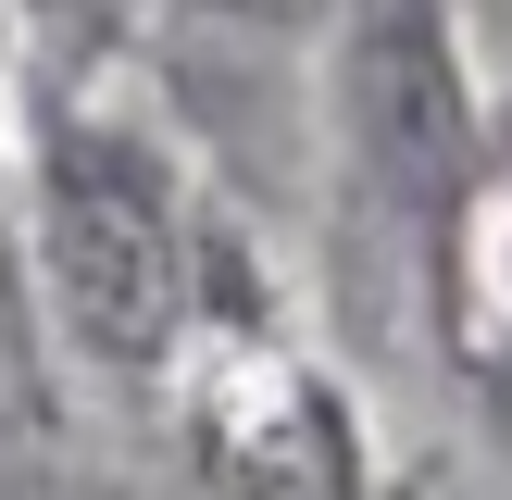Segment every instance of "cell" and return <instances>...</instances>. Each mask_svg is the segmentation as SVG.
<instances>
[{"instance_id": "obj_1", "label": "cell", "mask_w": 512, "mask_h": 500, "mask_svg": "<svg viewBox=\"0 0 512 500\" xmlns=\"http://www.w3.org/2000/svg\"><path fill=\"white\" fill-rule=\"evenodd\" d=\"M25 275L50 338L113 388H150L213 325V225L150 125L63 100L25 138Z\"/></svg>"}, {"instance_id": "obj_2", "label": "cell", "mask_w": 512, "mask_h": 500, "mask_svg": "<svg viewBox=\"0 0 512 500\" xmlns=\"http://www.w3.org/2000/svg\"><path fill=\"white\" fill-rule=\"evenodd\" d=\"M338 163L363 213L425 275H450L475 163H488V100L450 0H338Z\"/></svg>"}, {"instance_id": "obj_3", "label": "cell", "mask_w": 512, "mask_h": 500, "mask_svg": "<svg viewBox=\"0 0 512 500\" xmlns=\"http://www.w3.org/2000/svg\"><path fill=\"white\" fill-rule=\"evenodd\" d=\"M175 388H188V450L225 500H375L363 413L313 350L263 325H200Z\"/></svg>"}, {"instance_id": "obj_4", "label": "cell", "mask_w": 512, "mask_h": 500, "mask_svg": "<svg viewBox=\"0 0 512 500\" xmlns=\"http://www.w3.org/2000/svg\"><path fill=\"white\" fill-rule=\"evenodd\" d=\"M450 288L475 300V325H500V338H512V188H475L463 250H450Z\"/></svg>"}, {"instance_id": "obj_5", "label": "cell", "mask_w": 512, "mask_h": 500, "mask_svg": "<svg viewBox=\"0 0 512 500\" xmlns=\"http://www.w3.org/2000/svg\"><path fill=\"white\" fill-rule=\"evenodd\" d=\"M500 425H512V375H500Z\"/></svg>"}]
</instances>
